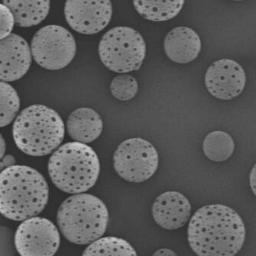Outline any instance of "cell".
<instances>
[{"label": "cell", "mask_w": 256, "mask_h": 256, "mask_svg": "<svg viewBox=\"0 0 256 256\" xmlns=\"http://www.w3.org/2000/svg\"><path fill=\"white\" fill-rule=\"evenodd\" d=\"M164 51L170 60L178 64H188L198 58L202 43L193 29L178 26L169 32L164 38Z\"/></svg>", "instance_id": "obj_14"}, {"label": "cell", "mask_w": 256, "mask_h": 256, "mask_svg": "<svg viewBox=\"0 0 256 256\" xmlns=\"http://www.w3.org/2000/svg\"><path fill=\"white\" fill-rule=\"evenodd\" d=\"M138 90L136 80L131 75L122 73L114 78L111 82L110 91L114 98L127 102L134 98Z\"/></svg>", "instance_id": "obj_21"}, {"label": "cell", "mask_w": 256, "mask_h": 256, "mask_svg": "<svg viewBox=\"0 0 256 256\" xmlns=\"http://www.w3.org/2000/svg\"><path fill=\"white\" fill-rule=\"evenodd\" d=\"M12 134L16 146L24 154L43 156L62 142L65 125L54 109L34 104L20 112L14 123Z\"/></svg>", "instance_id": "obj_4"}, {"label": "cell", "mask_w": 256, "mask_h": 256, "mask_svg": "<svg viewBox=\"0 0 256 256\" xmlns=\"http://www.w3.org/2000/svg\"><path fill=\"white\" fill-rule=\"evenodd\" d=\"M0 126H6L14 120L20 108V99L18 92L8 82L0 83Z\"/></svg>", "instance_id": "obj_20"}, {"label": "cell", "mask_w": 256, "mask_h": 256, "mask_svg": "<svg viewBox=\"0 0 256 256\" xmlns=\"http://www.w3.org/2000/svg\"><path fill=\"white\" fill-rule=\"evenodd\" d=\"M246 80L244 68L230 59L214 62L205 74L208 92L221 100H230L238 96L244 90Z\"/></svg>", "instance_id": "obj_11"}, {"label": "cell", "mask_w": 256, "mask_h": 256, "mask_svg": "<svg viewBox=\"0 0 256 256\" xmlns=\"http://www.w3.org/2000/svg\"><path fill=\"white\" fill-rule=\"evenodd\" d=\"M233 1H242V0H233Z\"/></svg>", "instance_id": "obj_27"}, {"label": "cell", "mask_w": 256, "mask_h": 256, "mask_svg": "<svg viewBox=\"0 0 256 256\" xmlns=\"http://www.w3.org/2000/svg\"><path fill=\"white\" fill-rule=\"evenodd\" d=\"M57 223L70 243L88 244L102 237L108 226V209L100 198L90 194H76L58 208Z\"/></svg>", "instance_id": "obj_5"}, {"label": "cell", "mask_w": 256, "mask_h": 256, "mask_svg": "<svg viewBox=\"0 0 256 256\" xmlns=\"http://www.w3.org/2000/svg\"><path fill=\"white\" fill-rule=\"evenodd\" d=\"M192 205L184 194L168 191L160 194L152 207L155 222L166 230H176L188 222L191 216Z\"/></svg>", "instance_id": "obj_13"}, {"label": "cell", "mask_w": 256, "mask_h": 256, "mask_svg": "<svg viewBox=\"0 0 256 256\" xmlns=\"http://www.w3.org/2000/svg\"><path fill=\"white\" fill-rule=\"evenodd\" d=\"M134 8L145 19L155 22L173 19L182 10L184 0H132Z\"/></svg>", "instance_id": "obj_17"}, {"label": "cell", "mask_w": 256, "mask_h": 256, "mask_svg": "<svg viewBox=\"0 0 256 256\" xmlns=\"http://www.w3.org/2000/svg\"><path fill=\"white\" fill-rule=\"evenodd\" d=\"M104 122L94 110L82 107L75 110L68 116L67 131L75 142L84 144L92 142L100 136Z\"/></svg>", "instance_id": "obj_15"}, {"label": "cell", "mask_w": 256, "mask_h": 256, "mask_svg": "<svg viewBox=\"0 0 256 256\" xmlns=\"http://www.w3.org/2000/svg\"><path fill=\"white\" fill-rule=\"evenodd\" d=\"M6 141H4L3 136L1 134V153H0V156H1V159L4 156V153H6Z\"/></svg>", "instance_id": "obj_26"}, {"label": "cell", "mask_w": 256, "mask_h": 256, "mask_svg": "<svg viewBox=\"0 0 256 256\" xmlns=\"http://www.w3.org/2000/svg\"><path fill=\"white\" fill-rule=\"evenodd\" d=\"M82 256H137L125 240L115 236L100 238L86 248Z\"/></svg>", "instance_id": "obj_19"}, {"label": "cell", "mask_w": 256, "mask_h": 256, "mask_svg": "<svg viewBox=\"0 0 256 256\" xmlns=\"http://www.w3.org/2000/svg\"><path fill=\"white\" fill-rule=\"evenodd\" d=\"M32 56L41 67L60 70L72 62L76 52L74 36L68 30L56 24L41 28L31 43Z\"/></svg>", "instance_id": "obj_7"}, {"label": "cell", "mask_w": 256, "mask_h": 256, "mask_svg": "<svg viewBox=\"0 0 256 256\" xmlns=\"http://www.w3.org/2000/svg\"><path fill=\"white\" fill-rule=\"evenodd\" d=\"M52 184L66 193H84L94 186L100 172L96 152L86 144H63L52 153L48 162Z\"/></svg>", "instance_id": "obj_3"}, {"label": "cell", "mask_w": 256, "mask_h": 256, "mask_svg": "<svg viewBox=\"0 0 256 256\" xmlns=\"http://www.w3.org/2000/svg\"><path fill=\"white\" fill-rule=\"evenodd\" d=\"M205 156L212 161H226L232 156L235 144L232 136L222 131L210 132L205 137L202 144Z\"/></svg>", "instance_id": "obj_18"}, {"label": "cell", "mask_w": 256, "mask_h": 256, "mask_svg": "<svg viewBox=\"0 0 256 256\" xmlns=\"http://www.w3.org/2000/svg\"><path fill=\"white\" fill-rule=\"evenodd\" d=\"M1 32L0 40H3L10 35L15 24L14 16L8 8L3 4H1Z\"/></svg>", "instance_id": "obj_22"}, {"label": "cell", "mask_w": 256, "mask_h": 256, "mask_svg": "<svg viewBox=\"0 0 256 256\" xmlns=\"http://www.w3.org/2000/svg\"><path fill=\"white\" fill-rule=\"evenodd\" d=\"M14 16L15 24L22 28L36 26L46 18L50 0H3Z\"/></svg>", "instance_id": "obj_16"}, {"label": "cell", "mask_w": 256, "mask_h": 256, "mask_svg": "<svg viewBox=\"0 0 256 256\" xmlns=\"http://www.w3.org/2000/svg\"><path fill=\"white\" fill-rule=\"evenodd\" d=\"M159 155L154 146L141 138L128 139L118 146L114 155L116 172L128 182H142L156 172Z\"/></svg>", "instance_id": "obj_8"}, {"label": "cell", "mask_w": 256, "mask_h": 256, "mask_svg": "<svg viewBox=\"0 0 256 256\" xmlns=\"http://www.w3.org/2000/svg\"><path fill=\"white\" fill-rule=\"evenodd\" d=\"M110 0H66L64 14L78 33L92 35L106 28L112 16Z\"/></svg>", "instance_id": "obj_10"}, {"label": "cell", "mask_w": 256, "mask_h": 256, "mask_svg": "<svg viewBox=\"0 0 256 256\" xmlns=\"http://www.w3.org/2000/svg\"><path fill=\"white\" fill-rule=\"evenodd\" d=\"M16 163V160L14 156L11 154L6 155L1 160L0 168L1 170H3L4 169L8 168L9 166H14Z\"/></svg>", "instance_id": "obj_23"}, {"label": "cell", "mask_w": 256, "mask_h": 256, "mask_svg": "<svg viewBox=\"0 0 256 256\" xmlns=\"http://www.w3.org/2000/svg\"><path fill=\"white\" fill-rule=\"evenodd\" d=\"M153 256H177V254L168 248L159 249L153 254Z\"/></svg>", "instance_id": "obj_25"}, {"label": "cell", "mask_w": 256, "mask_h": 256, "mask_svg": "<svg viewBox=\"0 0 256 256\" xmlns=\"http://www.w3.org/2000/svg\"><path fill=\"white\" fill-rule=\"evenodd\" d=\"M49 186L44 176L30 166L14 164L0 174V212L13 221H24L44 210Z\"/></svg>", "instance_id": "obj_2"}, {"label": "cell", "mask_w": 256, "mask_h": 256, "mask_svg": "<svg viewBox=\"0 0 256 256\" xmlns=\"http://www.w3.org/2000/svg\"><path fill=\"white\" fill-rule=\"evenodd\" d=\"M249 182L252 191L256 196V164L253 166L249 176Z\"/></svg>", "instance_id": "obj_24"}, {"label": "cell", "mask_w": 256, "mask_h": 256, "mask_svg": "<svg viewBox=\"0 0 256 256\" xmlns=\"http://www.w3.org/2000/svg\"><path fill=\"white\" fill-rule=\"evenodd\" d=\"M188 241L200 256H232L246 241L243 219L228 206L210 204L196 210L190 221Z\"/></svg>", "instance_id": "obj_1"}, {"label": "cell", "mask_w": 256, "mask_h": 256, "mask_svg": "<svg viewBox=\"0 0 256 256\" xmlns=\"http://www.w3.org/2000/svg\"><path fill=\"white\" fill-rule=\"evenodd\" d=\"M17 252L22 256H52L60 244V234L52 221L33 216L20 224L14 235Z\"/></svg>", "instance_id": "obj_9"}, {"label": "cell", "mask_w": 256, "mask_h": 256, "mask_svg": "<svg viewBox=\"0 0 256 256\" xmlns=\"http://www.w3.org/2000/svg\"><path fill=\"white\" fill-rule=\"evenodd\" d=\"M100 60L109 70L127 73L138 70L146 54L142 36L128 26H116L102 36L98 48Z\"/></svg>", "instance_id": "obj_6"}, {"label": "cell", "mask_w": 256, "mask_h": 256, "mask_svg": "<svg viewBox=\"0 0 256 256\" xmlns=\"http://www.w3.org/2000/svg\"><path fill=\"white\" fill-rule=\"evenodd\" d=\"M32 52L26 40L18 34H10L0 40V78L12 82L22 78L28 72Z\"/></svg>", "instance_id": "obj_12"}]
</instances>
